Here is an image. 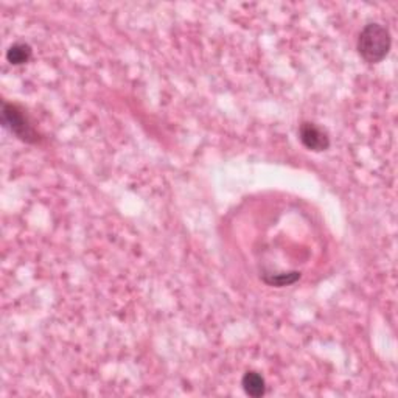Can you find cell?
I'll list each match as a JSON object with an SVG mask.
<instances>
[{"label":"cell","mask_w":398,"mask_h":398,"mask_svg":"<svg viewBox=\"0 0 398 398\" xmlns=\"http://www.w3.org/2000/svg\"><path fill=\"white\" fill-rule=\"evenodd\" d=\"M390 45H392V38L389 30L378 22L364 25L358 38V51L369 64L381 63L388 56Z\"/></svg>","instance_id":"1"},{"label":"cell","mask_w":398,"mask_h":398,"mask_svg":"<svg viewBox=\"0 0 398 398\" xmlns=\"http://www.w3.org/2000/svg\"><path fill=\"white\" fill-rule=\"evenodd\" d=\"M2 125L3 128L8 129L11 134H15L17 138L26 143H38L39 134L33 128L29 117L21 106L13 103H3L2 106Z\"/></svg>","instance_id":"2"},{"label":"cell","mask_w":398,"mask_h":398,"mask_svg":"<svg viewBox=\"0 0 398 398\" xmlns=\"http://www.w3.org/2000/svg\"><path fill=\"white\" fill-rule=\"evenodd\" d=\"M298 137H301L302 145L310 151H325L330 147L328 134L319 126L310 122H305L298 128Z\"/></svg>","instance_id":"3"},{"label":"cell","mask_w":398,"mask_h":398,"mask_svg":"<svg viewBox=\"0 0 398 398\" xmlns=\"http://www.w3.org/2000/svg\"><path fill=\"white\" fill-rule=\"evenodd\" d=\"M241 386L244 389V392L249 397L260 398L266 394V383H264V378L258 372H254V370H249V372L243 375Z\"/></svg>","instance_id":"4"},{"label":"cell","mask_w":398,"mask_h":398,"mask_svg":"<svg viewBox=\"0 0 398 398\" xmlns=\"http://www.w3.org/2000/svg\"><path fill=\"white\" fill-rule=\"evenodd\" d=\"M31 53L33 50L29 44L16 42V44H13L8 50H6V61L13 65H22L30 61Z\"/></svg>","instance_id":"5"},{"label":"cell","mask_w":398,"mask_h":398,"mask_svg":"<svg viewBox=\"0 0 398 398\" xmlns=\"http://www.w3.org/2000/svg\"><path fill=\"white\" fill-rule=\"evenodd\" d=\"M301 278V273L298 271H293V273H280V274H266L263 276V282L269 285V287H288V285L296 283Z\"/></svg>","instance_id":"6"}]
</instances>
